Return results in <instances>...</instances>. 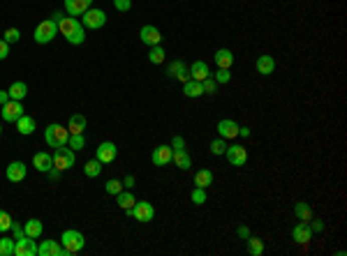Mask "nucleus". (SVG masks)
Returning a JSON list of instances; mask_svg holds the SVG:
<instances>
[{
  "label": "nucleus",
  "instance_id": "nucleus-1",
  "mask_svg": "<svg viewBox=\"0 0 347 256\" xmlns=\"http://www.w3.org/2000/svg\"><path fill=\"white\" fill-rule=\"evenodd\" d=\"M58 32L65 37L70 44H77V46L86 42V30H84V26L79 24L74 16H63V18H60V21H58Z\"/></svg>",
  "mask_w": 347,
  "mask_h": 256
},
{
  "label": "nucleus",
  "instance_id": "nucleus-2",
  "mask_svg": "<svg viewBox=\"0 0 347 256\" xmlns=\"http://www.w3.org/2000/svg\"><path fill=\"white\" fill-rule=\"evenodd\" d=\"M60 244L67 250V254L74 256L79 254V252L84 250V244H86V238H84V233L81 231H74V228H70V231H65L63 236H60Z\"/></svg>",
  "mask_w": 347,
  "mask_h": 256
},
{
  "label": "nucleus",
  "instance_id": "nucleus-3",
  "mask_svg": "<svg viewBox=\"0 0 347 256\" xmlns=\"http://www.w3.org/2000/svg\"><path fill=\"white\" fill-rule=\"evenodd\" d=\"M67 138H70V132L63 125H49L44 130V141H47L49 148H60V146H67Z\"/></svg>",
  "mask_w": 347,
  "mask_h": 256
},
{
  "label": "nucleus",
  "instance_id": "nucleus-4",
  "mask_svg": "<svg viewBox=\"0 0 347 256\" xmlns=\"http://www.w3.org/2000/svg\"><path fill=\"white\" fill-rule=\"evenodd\" d=\"M125 212L130 214L132 220L141 222V224H148V222H153V217H155V208H153L148 201H134V206H132L130 210H125Z\"/></svg>",
  "mask_w": 347,
  "mask_h": 256
},
{
  "label": "nucleus",
  "instance_id": "nucleus-5",
  "mask_svg": "<svg viewBox=\"0 0 347 256\" xmlns=\"http://www.w3.org/2000/svg\"><path fill=\"white\" fill-rule=\"evenodd\" d=\"M56 32H58V24H56L54 18H44L42 24H37V28H35V42L49 44L56 37Z\"/></svg>",
  "mask_w": 347,
  "mask_h": 256
},
{
  "label": "nucleus",
  "instance_id": "nucleus-6",
  "mask_svg": "<svg viewBox=\"0 0 347 256\" xmlns=\"http://www.w3.org/2000/svg\"><path fill=\"white\" fill-rule=\"evenodd\" d=\"M51 157H54V166L58 168V171H67V168L74 166V150L70 148V146L56 148V152Z\"/></svg>",
  "mask_w": 347,
  "mask_h": 256
},
{
  "label": "nucleus",
  "instance_id": "nucleus-7",
  "mask_svg": "<svg viewBox=\"0 0 347 256\" xmlns=\"http://www.w3.org/2000/svg\"><path fill=\"white\" fill-rule=\"evenodd\" d=\"M107 24V12L100 10V7H90L88 12L84 14V28H90V30H100L102 26Z\"/></svg>",
  "mask_w": 347,
  "mask_h": 256
},
{
  "label": "nucleus",
  "instance_id": "nucleus-8",
  "mask_svg": "<svg viewBox=\"0 0 347 256\" xmlns=\"http://www.w3.org/2000/svg\"><path fill=\"white\" fill-rule=\"evenodd\" d=\"M0 116L5 122H17L21 116H24V106H21V102L19 100H10L7 104L0 106Z\"/></svg>",
  "mask_w": 347,
  "mask_h": 256
},
{
  "label": "nucleus",
  "instance_id": "nucleus-9",
  "mask_svg": "<svg viewBox=\"0 0 347 256\" xmlns=\"http://www.w3.org/2000/svg\"><path fill=\"white\" fill-rule=\"evenodd\" d=\"M14 256H37V240L30 236L14 240Z\"/></svg>",
  "mask_w": 347,
  "mask_h": 256
},
{
  "label": "nucleus",
  "instance_id": "nucleus-10",
  "mask_svg": "<svg viewBox=\"0 0 347 256\" xmlns=\"http://www.w3.org/2000/svg\"><path fill=\"white\" fill-rule=\"evenodd\" d=\"M116 155H118V148H116V143H111V141L100 143L95 150V160H100L102 164H111V162L116 160Z\"/></svg>",
  "mask_w": 347,
  "mask_h": 256
},
{
  "label": "nucleus",
  "instance_id": "nucleus-11",
  "mask_svg": "<svg viewBox=\"0 0 347 256\" xmlns=\"http://www.w3.org/2000/svg\"><path fill=\"white\" fill-rule=\"evenodd\" d=\"M93 7V0H65V14L67 16H84Z\"/></svg>",
  "mask_w": 347,
  "mask_h": 256
},
{
  "label": "nucleus",
  "instance_id": "nucleus-12",
  "mask_svg": "<svg viewBox=\"0 0 347 256\" xmlns=\"http://www.w3.org/2000/svg\"><path fill=\"white\" fill-rule=\"evenodd\" d=\"M225 155H227V160H229L232 166H243V164L248 162V150L243 148V146H227Z\"/></svg>",
  "mask_w": 347,
  "mask_h": 256
},
{
  "label": "nucleus",
  "instance_id": "nucleus-13",
  "mask_svg": "<svg viewBox=\"0 0 347 256\" xmlns=\"http://www.w3.org/2000/svg\"><path fill=\"white\" fill-rule=\"evenodd\" d=\"M218 134H220V138H236L239 136V122L232 118H222L218 122Z\"/></svg>",
  "mask_w": 347,
  "mask_h": 256
},
{
  "label": "nucleus",
  "instance_id": "nucleus-14",
  "mask_svg": "<svg viewBox=\"0 0 347 256\" xmlns=\"http://www.w3.org/2000/svg\"><path fill=\"white\" fill-rule=\"evenodd\" d=\"M292 238L294 242H299V244H308L312 240V228L308 222H301V224H296V226L292 228Z\"/></svg>",
  "mask_w": 347,
  "mask_h": 256
},
{
  "label": "nucleus",
  "instance_id": "nucleus-15",
  "mask_svg": "<svg viewBox=\"0 0 347 256\" xmlns=\"http://www.w3.org/2000/svg\"><path fill=\"white\" fill-rule=\"evenodd\" d=\"M167 76L169 78H176V81H190V70L186 67V62H181V60H173L171 65L167 70Z\"/></svg>",
  "mask_w": 347,
  "mask_h": 256
},
{
  "label": "nucleus",
  "instance_id": "nucleus-16",
  "mask_svg": "<svg viewBox=\"0 0 347 256\" xmlns=\"http://www.w3.org/2000/svg\"><path fill=\"white\" fill-rule=\"evenodd\" d=\"M171 152H173L171 146H157V148L153 150V155H150V162H153L155 166H167L169 162H171Z\"/></svg>",
  "mask_w": 347,
  "mask_h": 256
},
{
  "label": "nucleus",
  "instance_id": "nucleus-17",
  "mask_svg": "<svg viewBox=\"0 0 347 256\" xmlns=\"http://www.w3.org/2000/svg\"><path fill=\"white\" fill-rule=\"evenodd\" d=\"M139 37H141V42L148 44V46H157V44L162 42V35L155 26H144V28L139 30Z\"/></svg>",
  "mask_w": 347,
  "mask_h": 256
},
{
  "label": "nucleus",
  "instance_id": "nucleus-18",
  "mask_svg": "<svg viewBox=\"0 0 347 256\" xmlns=\"http://www.w3.org/2000/svg\"><path fill=\"white\" fill-rule=\"evenodd\" d=\"M26 176H28V168H26L24 162H12L7 166V180L10 182H21V180H26Z\"/></svg>",
  "mask_w": 347,
  "mask_h": 256
},
{
  "label": "nucleus",
  "instance_id": "nucleus-19",
  "mask_svg": "<svg viewBox=\"0 0 347 256\" xmlns=\"http://www.w3.org/2000/svg\"><path fill=\"white\" fill-rule=\"evenodd\" d=\"M171 162L181 168V171H188V168L192 166V160H190V155L186 152V148H173V152H171Z\"/></svg>",
  "mask_w": 347,
  "mask_h": 256
},
{
  "label": "nucleus",
  "instance_id": "nucleus-20",
  "mask_svg": "<svg viewBox=\"0 0 347 256\" xmlns=\"http://www.w3.org/2000/svg\"><path fill=\"white\" fill-rule=\"evenodd\" d=\"M255 67H257V72L262 74V76H269V74H273L275 72V58L273 56H259L257 62H255Z\"/></svg>",
  "mask_w": 347,
  "mask_h": 256
},
{
  "label": "nucleus",
  "instance_id": "nucleus-21",
  "mask_svg": "<svg viewBox=\"0 0 347 256\" xmlns=\"http://www.w3.org/2000/svg\"><path fill=\"white\" fill-rule=\"evenodd\" d=\"M211 72H209V65L204 62V60H195L190 65V78H195V81H204V78H209Z\"/></svg>",
  "mask_w": 347,
  "mask_h": 256
},
{
  "label": "nucleus",
  "instance_id": "nucleus-22",
  "mask_svg": "<svg viewBox=\"0 0 347 256\" xmlns=\"http://www.w3.org/2000/svg\"><path fill=\"white\" fill-rule=\"evenodd\" d=\"M213 60H216V65L220 67V70H229V67L234 65V54L229 48H220V51H216Z\"/></svg>",
  "mask_w": 347,
  "mask_h": 256
},
{
  "label": "nucleus",
  "instance_id": "nucleus-23",
  "mask_svg": "<svg viewBox=\"0 0 347 256\" xmlns=\"http://www.w3.org/2000/svg\"><path fill=\"white\" fill-rule=\"evenodd\" d=\"M33 164H35L37 171L47 173L49 168L54 166V157L49 155V152H35V157H33Z\"/></svg>",
  "mask_w": 347,
  "mask_h": 256
},
{
  "label": "nucleus",
  "instance_id": "nucleus-24",
  "mask_svg": "<svg viewBox=\"0 0 347 256\" xmlns=\"http://www.w3.org/2000/svg\"><path fill=\"white\" fill-rule=\"evenodd\" d=\"M84 130H86V116L74 114L70 118V122H67V132L70 134H84Z\"/></svg>",
  "mask_w": 347,
  "mask_h": 256
},
{
  "label": "nucleus",
  "instance_id": "nucleus-25",
  "mask_svg": "<svg viewBox=\"0 0 347 256\" xmlns=\"http://www.w3.org/2000/svg\"><path fill=\"white\" fill-rule=\"evenodd\" d=\"M183 95H186V97H202L204 95L202 81H195V78L186 81V84H183Z\"/></svg>",
  "mask_w": 347,
  "mask_h": 256
},
{
  "label": "nucleus",
  "instance_id": "nucleus-26",
  "mask_svg": "<svg viewBox=\"0 0 347 256\" xmlns=\"http://www.w3.org/2000/svg\"><path fill=\"white\" fill-rule=\"evenodd\" d=\"M213 185V171H209V168H202V171L195 173V187H202V190H206V187Z\"/></svg>",
  "mask_w": 347,
  "mask_h": 256
},
{
  "label": "nucleus",
  "instance_id": "nucleus-27",
  "mask_svg": "<svg viewBox=\"0 0 347 256\" xmlns=\"http://www.w3.org/2000/svg\"><path fill=\"white\" fill-rule=\"evenodd\" d=\"M17 130H19V134H24V136L33 134V132H35V118H30V116L24 114L17 120Z\"/></svg>",
  "mask_w": 347,
  "mask_h": 256
},
{
  "label": "nucleus",
  "instance_id": "nucleus-28",
  "mask_svg": "<svg viewBox=\"0 0 347 256\" xmlns=\"http://www.w3.org/2000/svg\"><path fill=\"white\" fill-rule=\"evenodd\" d=\"M24 231H26V236H30V238H40L42 236V231H44V224L40 220H28L24 224Z\"/></svg>",
  "mask_w": 347,
  "mask_h": 256
},
{
  "label": "nucleus",
  "instance_id": "nucleus-29",
  "mask_svg": "<svg viewBox=\"0 0 347 256\" xmlns=\"http://www.w3.org/2000/svg\"><path fill=\"white\" fill-rule=\"evenodd\" d=\"M7 92H10V100H19V102H21L26 95H28V86H26L24 81H14Z\"/></svg>",
  "mask_w": 347,
  "mask_h": 256
},
{
  "label": "nucleus",
  "instance_id": "nucleus-30",
  "mask_svg": "<svg viewBox=\"0 0 347 256\" xmlns=\"http://www.w3.org/2000/svg\"><path fill=\"white\" fill-rule=\"evenodd\" d=\"M294 214H296V220H301V222H312V210L305 201H299L294 206Z\"/></svg>",
  "mask_w": 347,
  "mask_h": 256
},
{
  "label": "nucleus",
  "instance_id": "nucleus-31",
  "mask_svg": "<svg viewBox=\"0 0 347 256\" xmlns=\"http://www.w3.org/2000/svg\"><path fill=\"white\" fill-rule=\"evenodd\" d=\"M116 201H118V206L123 210H130L132 206H134V201H137V198L132 196V190H123V192H118V194H116Z\"/></svg>",
  "mask_w": 347,
  "mask_h": 256
},
{
  "label": "nucleus",
  "instance_id": "nucleus-32",
  "mask_svg": "<svg viewBox=\"0 0 347 256\" xmlns=\"http://www.w3.org/2000/svg\"><path fill=\"white\" fill-rule=\"evenodd\" d=\"M102 162L100 160H88L86 162V166H84V173L86 176H88V178H97V176H100L102 173Z\"/></svg>",
  "mask_w": 347,
  "mask_h": 256
},
{
  "label": "nucleus",
  "instance_id": "nucleus-33",
  "mask_svg": "<svg viewBox=\"0 0 347 256\" xmlns=\"http://www.w3.org/2000/svg\"><path fill=\"white\" fill-rule=\"evenodd\" d=\"M248 254L252 256H262L264 254V242L259 238H255V236H248Z\"/></svg>",
  "mask_w": 347,
  "mask_h": 256
},
{
  "label": "nucleus",
  "instance_id": "nucleus-34",
  "mask_svg": "<svg viewBox=\"0 0 347 256\" xmlns=\"http://www.w3.org/2000/svg\"><path fill=\"white\" fill-rule=\"evenodd\" d=\"M164 48L160 46V44H157V46H150V51H148V60L150 62H153V65H162V62H164Z\"/></svg>",
  "mask_w": 347,
  "mask_h": 256
},
{
  "label": "nucleus",
  "instance_id": "nucleus-35",
  "mask_svg": "<svg viewBox=\"0 0 347 256\" xmlns=\"http://www.w3.org/2000/svg\"><path fill=\"white\" fill-rule=\"evenodd\" d=\"M0 256H14V238H0Z\"/></svg>",
  "mask_w": 347,
  "mask_h": 256
},
{
  "label": "nucleus",
  "instance_id": "nucleus-36",
  "mask_svg": "<svg viewBox=\"0 0 347 256\" xmlns=\"http://www.w3.org/2000/svg\"><path fill=\"white\" fill-rule=\"evenodd\" d=\"M67 146L77 152V150H84V146H86V138H84V134H70V138H67Z\"/></svg>",
  "mask_w": 347,
  "mask_h": 256
},
{
  "label": "nucleus",
  "instance_id": "nucleus-37",
  "mask_svg": "<svg viewBox=\"0 0 347 256\" xmlns=\"http://www.w3.org/2000/svg\"><path fill=\"white\" fill-rule=\"evenodd\" d=\"M123 190H125V187H123V180H107V185H104V192L111 194V196H116V194Z\"/></svg>",
  "mask_w": 347,
  "mask_h": 256
},
{
  "label": "nucleus",
  "instance_id": "nucleus-38",
  "mask_svg": "<svg viewBox=\"0 0 347 256\" xmlns=\"http://www.w3.org/2000/svg\"><path fill=\"white\" fill-rule=\"evenodd\" d=\"M3 40H5L7 44L19 42V40H21V30H19V28H7L5 32H3Z\"/></svg>",
  "mask_w": 347,
  "mask_h": 256
},
{
  "label": "nucleus",
  "instance_id": "nucleus-39",
  "mask_svg": "<svg viewBox=\"0 0 347 256\" xmlns=\"http://www.w3.org/2000/svg\"><path fill=\"white\" fill-rule=\"evenodd\" d=\"M190 198H192V203H195V206H204V203H206V190H202V187H195V190H192V194H190Z\"/></svg>",
  "mask_w": 347,
  "mask_h": 256
},
{
  "label": "nucleus",
  "instance_id": "nucleus-40",
  "mask_svg": "<svg viewBox=\"0 0 347 256\" xmlns=\"http://www.w3.org/2000/svg\"><path fill=\"white\" fill-rule=\"evenodd\" d=\"M12 228V217L7 210H0V233H7Z\"/></svg>",
  "mask_w": 347,
  "mask_h": 256
},
{
  "label": "nucleus",
  "instance_id": "nucleus-41",
  "mask_svg": "<svg viewBox=\"0 0 347 256\" xmlns=\"http://www.w3.org/2000/svg\"><path fill=\"white\" fill-rule=\"evenodd\" d=\"M213 81H216V84H229V81H232V72L218 67V72L213 74Z\"/></svg>",
  "mask_w": 347,
  "mask_h": 256
},
{
  "label": "nucleus",
  "instance_id": "nucleus-42",
  "mask_svg": "<svg viewBox=\"0 0 347 256\" xmlns=\"http://www.w3.org/2000/svg\"><path fill=\"white\" fill-rule=\"evenodd\" d=\"M225 150H227L225 138H216V141H211V152H213V155H225Z\"/></svg>",
  "mask_w": 347,
  "mask_h": 256
},
{
  "label": "nucleus",
  "instance_id": "nucleus-43",
  "mask_svg": "<svg viewBox=\"0 0 347 256\" xmlns=\"http://www.w3.org/2000/svg\"><path fill=\"white\" fill-rule=\"evenodd\" d=\"M51 247H54V240H42L37 244V256H51Z\"/></svg>",
  "mask_w": 347,
  "mask_h": 256
},
{
  "label": "nucleus",
  "instance_id": "nucleus-44",
  "mask_svg": "<svg viewBox=\"0 0 347 256\" xmlns=\"http://www.w3.org/2000/svg\"><path fill=\"white\" fill-rule=\"evenodd\" d=\"M202 86H204V92H206V95H216V90H218V84L216 81H213V78H204L202 81Z\"/></svg>",
  "mask_w": 347,
  "mask_h": 256
},
{
  "label": "nucleus",
  "instance_id": "nucleus-45",
  "mask_svg": "<svg viewBox=\"0 0 347 256\" xmlns=\"http://www.w3.org/2000/svg\"><path fill=\"white\" fill-rule=\"evenodd\" d=\"M114 7L118 10V12H130L132 0H114Z\"/></svg>",
  "mask_w": 347,
  "mask_h": 256
},
{
  "label": "nucleus",
  "instance_id": "nucleus-46",
  "mask_svg": "<svg viewBox=\"0 0 347 256\" xmlns=\"http://www.w3.org/2000/svg\"><path fill=\"white\" fill-rule=\"evenodd\" d=\"M10 231H12V233H14V240H19V238H24V236H26L24 226H19L17 222H12V228H10Z\"/></svg>",
  "mask_w": 347,
  "mask_h": 256
},
{
  "label": "nucleus",
  "instance_id": "nucleus-47",
  "mask_svg": "<svg viewBox=\"0 0 347 256\" xmlns=\"http://www.w3.org/2000/svg\"><path fill=\"white\" fill-rule=\"evenodd\" d=\"M7 56H10V44L5 40H0V60H5Z\"/></svg>",
  "mask_w": 347,
  "mask_h": 256
},
{
  "label": "nucleus",
  "instance_id": "nucleus-48",
  "mask_svg": "<svg viewBox=\"0 0 347 256\" xmlns=\"http://www.w3.org/2000/svg\"><path fill=\"white\" fill-rule=\"evenodd\" d=\"M60 173H63V171H58L56 166H51V168L47 171V176H49V180H58V178H60Z\"/></svg>",
  "mask_w": 347,
  "mask_h": 256
},
{
  "label": "nucleus",
  "instance_id": "nucleus-49",
  "mask_svg": "<svg viewBox=\"0 0 347 256\" xmlns=\"http://www.w3.org/2000/svg\"><path fill=\"white\" fill-rule=\"evenodd\" d=\"M171 148H186V141H183V136H173L171 138Z\"/></svg>",
  "mask_w": 347,
  "mask_h": 256
},
{
  "label": "nucleus",
  "instance_id": "nucleus-50",
  "mask_svg": "<svg viewBox=\"0 0 347 256\" xmlns=\"http://www.w3.org/2000/svg\"><path fill=\"white\" fill-rule=\"evenodd\" d=\"M236 233H239V238H243V240H246L248 236H250V228H248V226H243V224H241V226L236 228Z\"/></svg>",
  "mask_w": 347,
  "mask_h": 256
},
{
  "label": "nucleus",
  "instance_id": "nucleus-51",
  "mask_svg": "<svg viewBox=\"0 0 347 256\" xmlns=\"http://www.w3.org/2000/svg\"><path fill=\"white\" fill-rule=\"evenodd\" d=\"M123 187H125V190H132V187H134V176H127V178L123 180Z\"/></svg>",
  "mask_w": 347,
  "mask_h": 256
},
{
  "label": "nucleus",
  "instance_id": "nucleus-52",
  "mask_svg": "<svg viewBox=\"0 0 347 256\" xmlns=\"http://www.w3.org/2000/svg\"><path fill=\"white\" fill-rule=\"evenodd\" d=\"M310 228L315 233H319V231H324V222H319V220H315V224H310Z\"/></svg>",
  "mask_w": 347,
  "mask_h": 256
},
{
  "label": "nucleus",
  "instance_id": "nucleus-53",
  "mask_svg": "<svg viewBox=\"0 0 347 256\" xmlns=\"http://www.w3.org/2000/svg\"><path fill=\"white\" fill-rule=\"evenodd\" d=\"M7 102H10V92H7V90H0V106L7 104Z\"/></svg>",
  "mask_w": 347,
  "mask_h": 256
},
{
  "label": "nucleus",
  "instance_id": "nucleus-54",
  "mask_svg": "<svg viewBox=\"0 0 347 256\" xmlns=\"http://www.w3.org/2000/svg\"><path fill=\"white\" fill-rule=\"evenodd\" d=\"M239 134L241 136H250V127H239Z\"/></svg>",
  "mask_w": 347,
  "mask_h": 256
},
{
  "label": "nucleus",
  "instance_id": "nucleus-55",
  "mask_svg": "<svg viewBox=\"0 0 347 256\" xmlns=\"http://www.w3.org/2000/svg\"><path fill=\"white\" fill-rule=\"evenodd\" d=\"M63 16H65V14H63V12H54V16H51V18H54L56 24H58V21H60V18H63Z\"/></svg>",
  "mask_w": 347,
  "mask_h": 256
},
{
  "label": "nucleus",
  "instance_id": "nucleus-56",
  "mask_svg": "<svg viewBox=\"0 0 347 256\" xmlns=\"http://www.w3.org/2000/svg\"><path fill=\"white\" fill-rule=\"evenodd\" d=\"M0 134H3V125H0Z\"/></svg>",
  "mask_w": 347,
  "mask_h": 256
}]
</instances>
